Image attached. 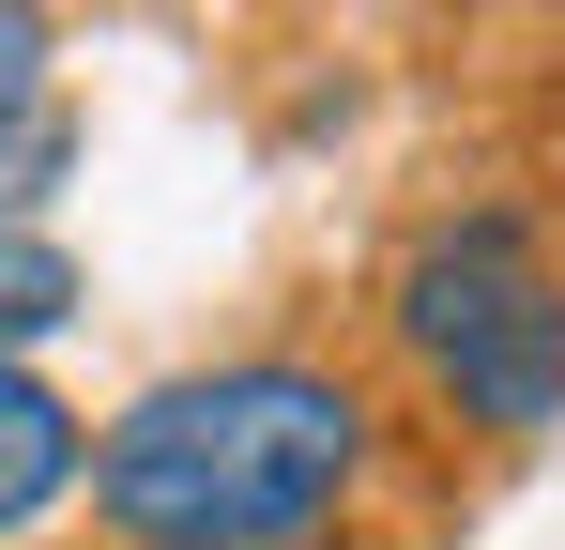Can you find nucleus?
Wrapping results in <instances>:
<instances>
[{"instance_id":"obj_1","label":"nucleus","mask_w":565,"mask_h":550,"mask_svg":"<svg viewBox=\"0 0 565 550\" xmlns=\"http://www.w3.org/2000/svg\"><path fill=\"white\" fill-rule=\"evenodd\" d=\"M382 458V398L321 352H214L93 429V520L122 550H321Z\"/></svg>"},{"instance_id":"obj_2","label":"nucleus","mask_w":565,"mask_h":550,"mask_svg":"<svg viewBox=\"0 0 565 550\" xmlns=\"http://www.w3.org/2000/svg\"><path fill=\"white\" fill-rule=\"evenodd\" d=\"M382 337H397V367H413L459 429H489V444L565 429V261H551V230H535L520 199L428 214V230L397 245V275H382Z\"/></svg>"},{"instance_id":"obj_3","label":"nucleus","mask_w":565,"mask_h":550,"mask_svg":"<svg viewBox=\"0 0 565 550\" xmlns=\"http://www.w3.org/2000/svg\"><path fill=\"white\" fill-rule=\"evenodd\" d=\"M93 489V413L46 382V367H0V536H31L46 505Z\"/></svg>"},{"instance_id":"obj_4","label":"nucleus","mask_w":565,"mask_h":550,"mask_svg":"<svg viewBox=\"0 0 565 550\" xmlns=\"http://www.w3.org/2000/svg\"><path fill=\"white\" fill-rule=\"evenodd\" d=\"M93 306V275L62 230H31V214H0V367H31V337H62Z\"/></svg>"},{"instance_id":"obj_5","label":"nucleus","mask_w":565,"mask_h":550,"mask_svg":"<svg viewBox=\"0 0 565 550\" xmlns=\"http://www.w3.org/2000/svg\"><path fill=\"white\" fill-rule=\"evenodd\" d=\"M31 123H46V15L0 0V138H31Z\"/></svg>"}]
</instances>
